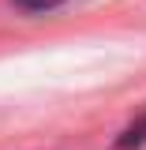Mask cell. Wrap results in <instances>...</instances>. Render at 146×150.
I'll use <instances>...</instances> for the list:
<instances>
[{
	"label": "cell",
	"mask_w": 146,
	"mask_h": 150,
	"mask_svg": "<svg viewBox=\"0 0 146 150\" xmlns=\"http://www.w3.org/2000/svg\"><path fill=\"white\" fill-rule=\"evenodd\" d=\"M146 143V116L139 120V124H131L124 135H120V143H116V150H135V146H142Z\"/></svg>",
	"instance_id": "1"
},
{
	"label": "cell",
	"mask_w": 146,
	"mask_h": 150,
	"mask_svg": "<svg viewBox=\"0 0 146 150\" xmlns=\"http://www.w3.org/2000/svg\"><path fill=\"white\" fill-rule=\"evenodd\" d=\"M23 11H53V8H60V4H68V0H15Z\"/></svg>",
	"instance_id": "2"
}]
</instances>
